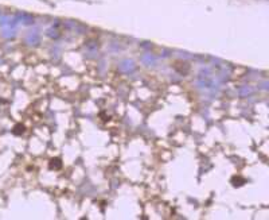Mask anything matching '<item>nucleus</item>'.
Segmentation results:
<instances>
[{
    "label": "nucleus",
    "mask_w": 269,
    "mask_h": 220,
    "mask_svg": "<svg viewBox=\"0 0 269 220\" xmlns=\"http://www.w3.org/2000/svg\"><path fill=\"white\" fill-rule=\"evenodd\" d=\"M62 166V162L59 158H53L51 161H50V169H54V170H57V169H59Z\"/></svg>",
    "instance_id": "1"
}]
</instances>
